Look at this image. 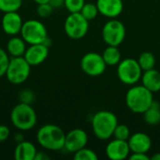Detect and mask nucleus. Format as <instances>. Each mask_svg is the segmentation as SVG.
Wrapping results in <instances>:
<instances>
[{"instance_id":"1","label":"nucleus","mask_w":160,"mask_h":160,"mask_svg":"<svg viewBox=\"0 0 160 160\" xmlns=\"http://www.w3.org/2000/svg\"><path fill=\"white\" fill-rule=\"evenodd\" d=\"M66 133L64 130L52 124H47L38 128L37 141L38 144L48 151H59L65 146Z\"/></svg>"},{"instance_id":"2","label":"nucleus","mask_w":160,"mask_h":160,"mask_svg":"<svg viewBox=\"0 0 160 160\" xmlns=\"http://www.w3.org/2000/svg\"><path fill=\"white\" fill-rule=\"evenodd\" d=\"M154 100L153 93L142 85H131L126 94V105L134 113L142 114Z\"/></svg>"},{"instance_id":"3","label":"nucleus","mask_w":160,"mask_h":160,"mask_svg":"<svg viewBox=\"0 0 160 160\" xmlns=\"http://www.w3.org/2000/svg\"><path fill=\"white\" fill-rule=\"evenodd\" d=\"M91 125L94 135L100 141H107L112 137L118 119L110 111H99L93 115Z\"/></svg>"},{"instance_id":"4","label":"nucleus","mask_w":160,"mask_h":160,"mask_svg":"<svg viewBox=\"0 0 160 160\" xmlns=\"http://www.w3.org/2000/svg\"><path fill=\"white\" fill-rule=\"evenodd\" d=\"M37 113L31 104L20 102L11 110L10 122L21 131H28L37 124Z\"/></svg>"},{"instance_id":"5","label":"nucleus","mask_w":160,"mask_h":160,"mask_svg":"<svg viewBox=\"0 0 160 160\" xmlns=\"http://www.w3.org/2000/svg\"><path fill=\"white\" fill-rule=\"evenodd\" d=\"M117 77L121 82L127 85H134L141 81L142 69L138 60L134 58H126L117 65Z\"/></svg>"},{"instance_id":"6","label":"nucleus","mask_w":160,"mask_h":160,"mask_svg":"<svg viewBox=\"0 0 160 160\" xmlns=\"http://www.w3.org/2000/svg\"><path fill=\"white\" fill-rule=\"evenodd\" d=\"M30 70L31 66L23 56L11 57L5 76L10 83L18 85L23 83L29 78Z\"/></svg>"},{"instance_id":"7","label":"nucleus","mask_w":160,"mask_h":160,"mask_svg":"<svg viewBox=\"0 0 160 160\" xmlns=\"http://www.w3.org/2000/svg\"><path fill=\"white\" fill-rule=\"evenodd\" d=\"M21 36L22 39L29 45L42 43L48 37L45 25L38 20H27L23 22Z\"/></svg>"},{"instance_id":"8","label":"nucleus","mask_w":160,"mask_h":160,"mask_svg":"<svg viewBox=\"0 0 160 160\" xmlns=\"http://www.w3.org/2000/svg\"><path fill=\"white\" fill-rule=\"evenodd\" d=\"M126 27L124 23L115 19H110L105 22L102 28V39L107 45L110 46H119L123 43L126 38Z\"/></svg>"},{"instance_id":"9","label":"nucleus","mask_w":160,"mask_h":160,"mask_svg":"<svg viewBox=\"0 0 160 160\" xmlns=\"http://www.w3.org/2000/svg\"><path fill=\"white\" fill-rule=\"evenodd\" d=\"M89 21L81 12L69 13L64 23V30L67 36L72 39H81L88 32Z\"/></svg>"},{"instance_id":"10","label":"nucleus","mask_w":160,"mask_h":160,"mask_svg":"<svg viewBox=\"0 0 160 160\" xmlns=\"http://www.w3.org/2000/svg\"><path fill=\"white\" fill-rule=\"evenodd\" d=\"M106 68L107 65L102 57V54L98 52H87L81 59V68L88 76H100L105 72Z\"/></svg>"},{"instance_id":"11","label":"nucleus","mask_w":160,"mask_h":160,"mask_svg":"<svg viewBox=\"0 0 160 160\" xmlns=\"http://www.w3.org/2000/svg\"><path fill=\"white\" fill-rule=\"evenodd\" d=\"M88 142V135L82 128H74L66 134L64 148L69 153H76L85 147Z\"/></svg>"},{"instance_id":"12","label":"nucleus","mask_w":160,"mask_h":160,"mask_svg":"<svg viewBox=\"0 0 160 160\" xmlns=\"http://www.w3.org/2000/svg\"><path fill=\"white\" fill-rule=\"evenodd\" d=\"M49 55V47L44 45L43 43L32 44L28 48L23 54L24 59L31 67L38 66L42 64Z\"/></svg>"},{"instance_id":"13","label":"nucleus","mask_w":160,"mask_h":160,"mask_svg":"<svg viewBox=\"0 0 160 160\" xmlns=\"http://www.w3.org/2000/svg\"><path fill=\"white\" fill-rule=\"evenodd\" d=\"M106 156L112 160H124L128 158L130 148L128 141L113 139L106 146Z\"/></svg>"},{"instance_id":"14","label":"nucleus","mask_w":160,"mask_h":160,"mask_svg":"<svg viewBox=\"0 0 160 160\" xmlns=\"http://www.w3.org/2000/svg\"><path fill=\"white\" fill-rule=\"evenodd\" d=\"M22 19L17 11H9L4 13L2 17V29L6 35L17 36L21 33L22 26Z\"/></svg>"},{"instance_id":"15","label":"nucleus","mask_w":160,"mask_h":160,"mask_svg":"<svg viewBox=\"0 0 160 160\" xmlns=\"http://www.w3.org/2000/svg\"><path fill=\"white\" fill-rule=\"evenodd\" d=\"M131 153H145L147 154L152 147L151 138L143 132H136L130 135L128 140Z\"/></svg>"},{"instance_id":"16","label":"nucleus","mask_w":160,"mask_h":160,"mask_svg":"<svg viewBox=\"0 0 160 160\" xmlns=\"http://www.w3.org/2000/svg\"><path fill=\"white\" fill-rule=\"evenodd\" d=\"M96 4L98 12L110 19L118 17L124 9L123 0H97Z\"/></svg>"},{"instance_id":"17","label":"nucleus","mask_w":160,"mask_h":160,"mask_svg":"<svg viewBox=\"0 0 160 160\" xmlns=\"http://www.w3.org/2000/svg\"><path fill=\"white\" fill-rule=\"evenodd\" d=\"M141 81L142 84L153 94L160 91V71L158 69L152 68L143 71Z\"/></svg>"},{"instance_id":"18","label":"nucleus","mask_w":160,"mask_h":160,"mask_svg":"<svg viewBox=\"0 0 160 160\" xmlns=\"http://www.w3.org/2000/svg\"><path fill=\"white\" fill-rule=\"evenodd\" d=\"M37 148L34 143L26 141H22L18 142L14 150V158L16 160H34Z\"/></svg>"},{"instance_id":"19","label":"nucleus","mask_w":160,"mask_h":160,"mask_svg":"<svg viewBox=\"0 0 160 160\" xmlns=\"http://www.w3.org/2000/svg\"><path fill=\"white\" fill-rule=\"evenodd\" d=\"M26 42L21 37L12 36L7 42V52L11 57L23 56L26 51Z\"/></svg>"},{"instance_id":"20","label":"nucleus","mask_w":160,"mask_h":160,"mask_svg":"<svg viewBox=\"0 0 160 160\" xmlns=\"http://www.w3.org/2000/svg\"><path fill=\"white\" fill-rule=\"evenodd\" d=\"M143 120L149 126H157L160 123V104L153 100L151 106L142 113Z\"/></svg>"},{"instance_id":"21","label":"nucleus","mask_w":160,"mask_h":160,"mask_svg":"<svg viewBox=\"0 0 160 160\" xmlns=\"http://www.w3.org/2000/svg\"><path fill=\"white\" fill-rule=\"evenodd\" d=\"M102 57H103L106 65L109 67L117 66L120 63V61L122 60L121 52L117 46L108 45L107 48L102 52Z\"/></svg>"},{"instance_id":"22","label":"nucleus","mask_w":160,"mask_h":160,"mask_svg":"<svg viewBox=\"0 0 160 160\" xmlns=\"http://www.w3.org/2000/svg\"><path fill=\"white\" fill-rule=\"evenodd\" d=\"M156 57L153 52H143L140 54L138 58V63L142 68V71L149 70L155 68L156 66Z\"/></svg>"},{"instance_id":"23","label":"nucleus","mask_w":160,"mask_h":160,"mask_svg":"<svg viewBox=\"0 0 160 160\" xmlns=\"http://www.w3.org/2000/svg\"><path fill=\"white\" fill-rule=\"evenodd\" d=\"M80 12L89 22L96 19L98 14L99 13L97 4H93V3H85Z\"/></svg>"},{"instance_id":"24","label":"nucleus","mask_w":160,"mask_h":160,"mask_svg":"<svg viewBox=\"0 0 160 160\" xmlns=\"http://www.w3.org/2000/svg\"><path fill=\"white\" fill-rule=\"evenodd\" d=\"M22 0H0V11L6 13L9 11H18L22 7Z\"/></svg>"},{"instance_id":"25","label":"nucleus","mask_w":160,"mask_h":160,"mask_svg":"<svg viewBox=\"0 0 160 160\" xmlns=\"http://www.w3.org/2000/svg\"><path fill=\"white\" fill-rule=\"evenodd\" d=\"M74 159L75 160H98V157L97 153L89 148L83 147L74 153Z\"/></svg>"},{"instance_id":"26","label":"nucleus","mask_w":160,"mask_h":160,"mask_svg":"<svg viewBox=\"0 0 160 160\" xmlns=\"http://www.w3.org/2000/svg\"><path fill=\"white\" fill-rule=\"evenodd\" d=\"M130 129L127 125L124 124H118L114 129L112 137L114 139L122 140V141H128L130 137Z\"/></svg>"},{"instance_id":"27","label":"nucleus","mask_w":160,"mask_h":160,"mask_svg":"<svg viewBox=\"0 0 160 160\" xmlns=\"http://www.w3.org/2000/svg\"><path fill=\"white\" fill-rule=\"evenodd\" d=\"M85 4V0H65L64 6L69 13L80 12Z\"/></svg>"},{"instance_id":"28","label":"nucleus","mask_w":160,"mask_h":160,"mask_svg":"<svg viewBox=\"0 0 160 160\" xmlns=\"http://www.w3.org/2000/svg\"><path fill=\"white\" fill-rule=\"evenodd\" d=\"M8 55L9 54L8 53V52H6L4 49L0 47V78L6 75L10 60Z\"/></svg>"},{"instance_id":"29","label":"nucleus","mask_w":160,"mask_h":160,"mask_svg":"<svg viewBox=\"0 0 160 160\" xmlns=\"http://www.w3.org/2000/svg\"><path fill=\"white\" fill-rule=\"evenodd\" d=\"M53 10V8L50 3H45V4H39L38 5L37 8V13L40 18H48L49 16L52 15Z\"/></svg>"},{"instance_id":"30","label":"nucleus","mask_w":160,"mask_h":160,"mask_svg":"<svg viewBox=\"0 0 160 160\" xmlns=\"http://www.w3.org/2000/svg\"><path fill=\"white\" fill-rule=\"evenodd\" d=\"M35 96L33 91L29 90V89H23L22 91L20 92L19 94V99L20 102H23V103H27V104H31L33 102Z\"/></svg>"},{"instance_id":"31","label":"nucleus","mask_w":160,"mask_h":160,"mask_svg":"<svg viewBox=\"0 0 160 160\" xmlns=\"http://www.w3.org/2000/svg\"><path fill=\"white\" fill-rule=\"evenodd\" d=\"M9 128L5 125H0V142L7 141L9 137Z\"/></svg>"},{"instance_id":"32","label":"nucleus","mask_w":160,"mask_h":160,"mask_svg":"<svg viewBox=\"0 0 160 160\" xmlns=\"http://www.w3.org/2000/svg\"><path fill=\"white\" fill-rule=\"evenodd\" d=\"M130 160H150L151 158L145 153H131L128 157Z\"/></svg>"},{"instance_id":"33","label":"nucleus","mask_w":160,"mask_h":160,"mask_svg":"<svg viewBox=\"0 0 160 160\" xmlns=\"http://www.w3.org/2000/svg\"><path fill=\"white\" fill-rule=\"evenodd\" d=\"M50 159V157L44 153V152H37L36 154V157H35V159L34 160H48Z\"/></svg>"},{"instance_id":"34","label":"nucleus","mask_w":160,"mask_h":160,"mask_svg":"<svg viewBox=\"0 0 160 160\" xmlns=\"http://www.w3.org/2000/svg\"><path fill=\"white\" fill-rule=\"evenodd\" d=\"M49 3L52 5V7L53 8H60V7L64 6L65 0H50Z\"/></svg>"},{"instance_id":"35","label":"nucleus","mask_w":160,"mask_h":160,"mask_svg":"<svg viewBox=\"0 0 160 160\" xmlns=\"http://www.w3.org/2000/svg\"><path fill=\"white\" fill-rule=\"evenodd\" d=\"M17 142H20L22 141H23V135L22 133H17L15 134V139H14Z\"/></svg>"},{"instance_id":"36","label":"nucleus","mask_w":160,"mask_h":160,"mask_svg":"<svg viewBox=\"0 0 160 160\" xmlns=\"http://www.w3.org/2000/svg\"><path fill=\"white\" fill-rule=\"evenodd\" d=\"M152 160H160V153H156L155 155H153L151 157Z\"/></svg>"},{"instance_id":"37","label":"nucleus","mask_w":160,"mask_h":160,"mask_svg":"<svg viewBox=\"0 0 160 160\" xmlns=\"http://www.w3.org/2000/svg\"><path fill=\"white\" fill-rule=\"evenodd\" d=\"M35 3H37L38 5H39V4H45V3H49V1L50 0H33Z\"/></svg>"}]
</instances>
